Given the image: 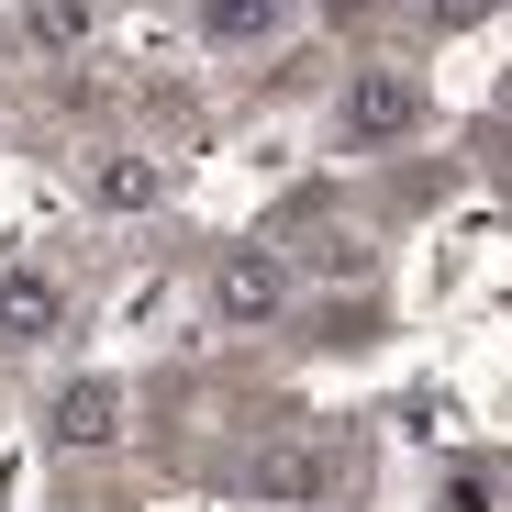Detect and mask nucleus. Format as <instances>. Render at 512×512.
Masks as SVG:
<instances>
[{
  "label": "nucleus",
  "mask_w": 512,
  "mask_h": 512,
  "mask_svg": "<svg viewBox=\"0 0 512 512\" xmlns=\"http://www.w3.org/2000/svg\"><path fill=\"white\" fill-rule=\"evenodd\" d=\"M423 134V78L412 67H357L334 90V145L346 156H379V145H412Z\"/></svg>",
  "instance_id": "1"
},
{
  "label": "nucleus",
  "mask_w": 512,
  "mask_h": 512,
  "mask_svg": "<svg viewBox=\"0 0 512 512\" xmlns=\"http://www.w3.org/2000/svg\"><path fill=\"white\" fill-rule=\"evenodd\" d=\"M290 290H301V268H290V256L234 245V256H223V279H212V323H223V334H268V323L290 312Z\"/></svg>",
  "instance_id": "2"
},
{
  "label": "nucleus",
  "mask_w": 512,
  "mask_h": 512,
  "mask_svg": "<svg viewBox=\"0 0 512 512\" xmlns=\"http://www.w3.org/2000/svg\"><path fill=\"white\" fill-rule=\"evenodd\" d=\"M45 435L67 446V457H101V446H123V379H67L56 401H45Z\"/></svg>",
  "instance_id": "3"
},
{
  "label": "nucleus",
  "mask_w": 512,
  "mask_h": 512,
  "mask_svg": "<svg viewBox=\"0 0 512 512\" xmlns=\"http://www.w3.org/2000/svg\"><path fill=\"white\" fill-rule=\"evenodd\" d=\"M78 190H90V212H101V223H134V212H156V201H167V167H156L145 145H101L90 167H78Z\"/></svg>",
  "instance_id": "4"
},
{
  "label": "nucleus",
  "mask_w": 512,
  "mask_h": 512,
  "mask_svg": "<svg viewBox=\"0 0 512 512\" xmlns=\"http://www.w3.org/2000/svg\"><path fill=\"white\" fill-rule=\"evenodd\" d=\"M67 334V279L56 268H0V346H56Z\"/></svg>",
  "instance_id": "5"
},
{
  "label": "nucleus",
  "mask_w": 512,
  "mask_h": 512,
  "mask_svg": "<svg viewBox=\"0 0 512 512\" xmlns=\"http://www.w3.org/2000/svg\"><path fill=\"white\" fill-rule=\"evenodd\" d=\"M290 23V0H201V34L212 45H268Z\"/></svg>",
  "instance_id": "6"
},
{
  "label": "nucleus",
  "mask_w": 512,
  "mask_h": 512,
  "mask_svg": "<svg viewBox=\"0 0 512 512\" xmlns=\"http://www.w3.org/2000/svg\"><path fill=\"white\" fill-rule=\"evenodd\" d=\"M23 45H34V56H78V45H90V0H34V12H23Z\"/></svg>",
  "instance_id": "7"
},
{
  "label": "nucleus",
  "mask_w": 512,
  "mask_h": 512,
  "mask_svg": "<svg viewBox=\"0 0 512 512\" xmlns=\"http://www.w3.org/2000/svg\"><path fill=\"white\" fill-rule=\"evenodd\" d=\"M490 12V0H435V23H479Z\"/></svg>",
  "instance_id": "8"
},
{
  "label": "nucleus",
  "mask_w": 512,
  "mask_h": 512,
  "mask_svg": "<svg viewBox=\"0 0 512 512\" xmlns=\"http://www.w3.org/2000/svg\"><path fill=\"white\" fill-rule=\"evenodd\" d=\"M334 12H346V23H357V12H379V0H334Z\"/></svg>",
  "instance_id": "9"
}]
</instances>
